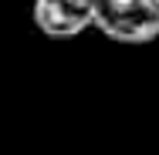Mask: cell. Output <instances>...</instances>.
Wrapping results in <instances>:
<instances>
[{
    "mask_svg": "<svg viewBox=\"0 0 159 155\" xmlns=\"http://www.w3.org/2000/svg\"><path fill=\"white\" fill-rule=\"evenodd\" d=\"M92 27L115 44H149L159 37V0H95Z\"/></svg>",
    "mask_w": 159,
    "mask_h": 155,
    "instance_id": "1",
    "label": "cell"
},
{
    "mask_svg": "<svg viewBox=\"0 0 159 155\" xmlns=\"http://www.w3.org/2000/svg\"><path fill=\"white\" fill-rule=\"evenodd\" d=\"M95 0H34L31 20L44 37L71 41L92 27Z\"/></svg>",
    "mask_w": 159,
    "mask_h": 155,
    "instance_id": "2",
    "label": "cell"
}]
</instances>
